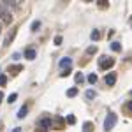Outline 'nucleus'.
Masks as SVG:
<instances>
[{
    "mask_svg": "<svg viewBox=\"0 0 132 132\" xmlns=\"http://www.w3.org/2000/svg\"><path fill=\"white\" fill-rule=\"evenodd\" d=\"M113 65H114V58H111V56H101L99 58V69L101 71H108V69H111Z\"/></svg>",
    "mask_w": 132,
    "mask_h": 132,
    "instance_id": "obj_1",
    "label": "nucleus"
},
{
    "mask_svg": "<svg viewBox=\"0 0 132 132\" xmlns=\"http://www.w3.org/2000/svg\"><path fill=\"white\" fill-rule=\"evenodd\" d=\"M63 122H65V120H63L62 116L53 118V125H55V129H56V130H62V129H63Z\"/></svg>",
    "mask_w": 132,
    "mask_h": 132,
    "instance_id": "obj_5",
    "label": "nucleus"
},
{
    "mask_svg": "<svg viewBox=\"0 0 132 132\" xmlns=\"http://www.w3.org/2000/svg\"><path fill=\"white\" fill-rule=\"evenodd\" d=\"M4 101V93H2V92H0V102Z\"/></svg>",
    "mask_w": 132,
    "mask_h": 132,
    "instance_id": "obj_29",
    "label": "nucleus"
},
{
    "mask_svg": "<svg viewBox=\"0 0 132 132\" xmlns=\"http://www.w3.org/2000/svg\"><path fill=\"white\" fill-rule=\"evenodd\" d=\"M12 132H21V129H14V130H12Z\"/></svg>",
    "mask_w": 132,
    "mask_h": 132,
    "instance_id": "obj_31",
    "label": "nucleus"
},
{
    "mask_svg": "<svg viewBox=\"0 0 132 132\" xmlns=\"http://www.w3.org/2000/svg\"><path fill=\"white\" fill-rule=\"evenodd\" d=\"M83 132H93V123L92 122H85L83 123Z\"/></svg>",
    "mask_w": 132,
    "mask_h": 132,
    "instance_id": "obj_13",
    "label": "nucleus"
},
{
    "mask_svg": "<svg viewBox=\"0 0 132 132\" xmlns=\"http://www.w3.org/2000/svg\"><path fill=\"white\" fill-rule=\"evenodd\" d=\"M16 34H18V28H14V30H11V34H7V37H5V41H4V46H9L12 39L16 37Z\"/></svg>",
    "mask_w": 132,
    "mask_h": 132,
    "instance_id": "obj_6",
    "label": "nucleus"
},
{
    "mask_svg": "<svg viewBox=\"0 0 132 132\" xmlns=\"http://www.w3.org/2000/svg\"><path fill=\"white\" fill-rule=\"evenodd\" d=\"M86 53H88V55H93V53H97V46H90V48L86 50Z\"/></svg>",
    "mask_w": 132,
    "mask_h": 132,
    "instance_id": "obj_23",
    "label": "nucleus"
},
{
    "mask_svg": "<svg viewBox=\"0 0 132 132\" xmlns=\"http://www.w3.org/2000/svg\"><path fill=\"white\" fill-rule=\"evenodd\" d=\"M39 27H41V21L35 20L34 23H32V32H37V28H39Z\"/></svg>",
    "mask_w": 132,
    "mask_h": 132,
    "instance_id": "obj_17",
    "label": "nucleus"
},
{
    "mask_svg": "<svg viewBox=\"0 0 132 132\" xmlns=\"http://www.w3.org/2000/svg\"><path fill=\"white\" fill-rule=\"evenodd\" d=\"M90 37H92V41H99V39H101V32H99V30H93L90 34Z\"/></svg>",
    "mask_w": 132,
    "mask_h": 132,
    "instance_id": "obj_15",
    "label": "nucleus"
},
{
    "mask_svg": "<svg viewBox=\"0 0 132 132\" xmlns=\"http://www.w3.org/2000/svg\"><path fill=\"white\" fill-rule=\"evenodd\" d=\"M0 32H2V27H0Z\"/></svg>",
    "mask_w": 132,
    "mask_h": 132,
    "instance_id": "obj_32",
    "label": "nucleus"
},
{
    "mask_svg": "<svg viewBox=\"0 0 132 132\" xmlns=\"http://www.w3.org/2000/svg\"><path fill=\"white\" fill-rule=\"evenodd\" d=\"M67 76H71V67H69V69H65V71L60 74V78H67Z\"/></svg>",
    "mask_w": 132,
    "mask_h": 132,
    "instance_id": "obj_24",
    "label": "nucleus"
},
{
    "mask_svg": "<svg viewBox=\"0 0 132 132\" xmlns=\"http://www.w3.org/2000/svg\"><path fill=\"white\" fill-rule=\"evenodd\" d=\"M108 5H109V4H108L106 0H99V7H101V9H104V7H108Z\"/></svg>",
    "mask_w": 132,
    "mask_h": 132,
    "instance_id": "obj_26",
    "label": "nucleus"
},
{
    "mask_svg": "<svg viewBox=\"0 0 132 132\" xmlns=\"http://www.w3.org/2000/svg\"><path fill=\"white\" fill-rule=\"evenodd\" d=\"M130 25H132V20H130Z\"/></svg>",
    "mask_w": 132,
    "mask_h": 132,
    "instance_id": "obj_33",
    "label": "nucleus"
},
{
    "mask_svg": "<svg viewBox=\"0 0 132 132\" xmlns=\"http://www.w3.org/2000/svg\"><path fill=\"white\" fill-rule=\"evenodd\" d=\"M16 99H18V95H16V93H11V95H9V102H11V104L16 101Z\"/></svg>",
    "mask_w": 132,
    "mask_h": 132,
    "instance_id": "obj_27",
    "label": "nucleus"
},
{
    "mask_svg": "<svg viewBox=\"0 0 132 132\" xmlns=\"http://www.w3.org/2000/svg\"><path fill=\"white\" fill-rule=\"evenodd\" d=\"M76 81H78V83H83V81H85V76H83L81 72H78V74H76Z\"/></svg>",
    "mask_w": 132,
    "mask_h": 132,
    "instance_id": "obj_20",
    "label": "nucleus"
},
{
    "mask_svg": "<svg viewBox=\"0 0 132 132\" xmlns=\"http://www.w3.org/2000/svg\"><path fill=\"white\" fill-rule=\"evenodd\" d=\"M0 18L5 21L7 25H11V23H12V14H11V11H9V9H5L2 4H0Z\"/></svg>",
    "mask_w": 132,
    "mask_h": 132,
    "instance_id": "obj_3",
    "label": "nucleus"
},
{
    "mask_svg": "<svg viewBox=\"0 0 132 132\" xmlns=\"http://www.w3.org/2000/svg\"><path fill=\"white\" fill-rule=\"evenodd\" d=\"M104 81H106L108 86H113V85L116 83V74H114V72H109V74L106 76V79H104Z\"/></svg>",
    "mask_w": 132,
    "mask_h": 132,
    "instance_id": "obj_4",
    "label": "nucleus"
},
{
    "mask_svg": "<svg viewBox=\"0 0 132 132\" xmlns=\"http://www.w3.org/2000/svg\"><path fill=\"white\" fill-rule=\"evenodd\" d=\"M76 93H78V88H71V90L67 92V97H74Z\"/></svg>",
    "mask_w": 132,
    "mask_h": 132,
    "instance_id": "obj_22",
    "label": "nucleus"
},
{
    "mask_svg": "<svg viewBox=\"0 0 132 132\" xmlns=\"http://www.w3.org/2000/svg\"><path fill=\"white\" fill-rule=\"evenodd\" d=\"M41 125H42V129H44V130H48V129L53 127V120H51V118H42Z\"/></svg>",
    "mask_w": 132,
    "mask_h": 132,
    "instance_id": "obj_8",
    "label": "nucleus"
},
{
    "mask_svg": "<svg viewBox=\"0 0 132 132\" xmlns=\"http://www.w3.org/2000/svg\"><path fill=\"white\" fill-rule=\"evenodd\" d=\"M116 122H118V116H116L114 113H109V114L106 116V120H104V129H106V130H111L113 127L116 125Z\"/></svg>",
    "mask_w": 132,
    "mask_h": 132,
    "instance_id": "obj_2",
    "label": "nucleus"
},
{
    "mask_svg": "<svg viewBox=\"0 0 132 132\" xmlns=\"http://www.w3.org/2000/svg\"><path fill=\"white\" fill-rule=\"evenodd\" d=\"M71 58H67V56H65V58H62L60 60V67L62 69H69V67H71Z\"/></svg>",
    "mask_w": 132,
    "mask_h": 132,
    "instance_id": "obj_10",
    "label": "nucleus"
},
{
    "mask_svg": "<svg viewBox=\"0 0 132 132\" xmlns=\"http://www.w3.org/2000/svg\"><path fill=\"white\" fill-rule=\"evenodd\" d=\"M21 71H23V65H11V67H9V72L12 74V76H16V74H20Z\"/></svg>",
    "mask_w": 132,
    "mask_h": 132,
    "instance_id": "obj_9",
    "label": "nucleus"
},
{
    "mask_svg": "<svg viewBox=\"0 0 132 132\" xmlns=\"http://www.w3.org/2000/svg\"><path fill=\"white\" fill-rule=\"evenodd\" d=\"M111 50H113V51H120V50H122L120 42H113V44H111Z\"/></svg>",
    "mask_w": 132,
    "mask_h": 132,
    "instance_id": "obj_19",
    "label": "nucleus"
},
{
    "mask_svg": "<svg viewBox=\"0 0 132 132\" xmlns=\"http://www.w3.org/2000/svg\"><path fill=\"white\" fill-rule=\"evenodd\" d=\"M25 58H28V60H34V58H35V50H34V48H28V50L25 51Z\"/></svg>",
    "mask_w": 132,
    "mask_h": 132,
    "instance_id": "obj_11",
    "label": "nucleus"
},
{
    "mask_svg": "<svg viewBox=\"0 0 132 132\" xmlns=\"http://www.w3.org/2000/svg\"><path fill=\"white\" fill-rule=\"evenodd\" d=\"M27 113H28V106H23L20 111H18V118H25V116H27Z\"/></svg>",
    "mask_w": 132,
    "mask_h": 132,
    "instance_id": "obj_14",
    "label": "nucleus"
},
{
    "mask_svg": "<svg viewBox=\"0 0 132 132\" xmlns=\"http://www.w3.org/2000/svg\"><path fill=\"white\" fill-rule=\"evenodd\" d=\"M123 113L129 114V116H132V101H129L125 106H123Z\"/></svg>",
    "mask_w": 132,
    "mask_h": 132,
    "instance_id": "obj_12",
    "label": "nucleus"
},
{
    "mask_svg": "<svg viewBox=\"0 0 132 132\" xmlns=\"http://www.w3.org/2000/svg\"><path fill=\"white\" fill-rule=\"evenodd\" d=\"M67 123H69V125H74V123H76V116H74V114H69V116H67Z\"/></svg>",
    "mask_w": 132,
    "mask_h": 132,
    "instance_id": "obj_18",
    "label": "nucleus"
},
{
    "mask_svg": "<svg viewBox=\"0 0 132 132\" xmlns=\"http://www.w3.org/2000/svg\"><path fill=\"white\" fill-rule=\"evenodd\" d=\"M2 5H4L5 9H9V7H20V2H18V0H4Z\"/></svg>",
    "mask_w": 132,
    "mask_h": 132,
    "instance_id": "obj_7",
    "label": "nucleus"
},
{
    "mask_svg": "<svg viewBox=\"0 0 132 132\" xmlns=\"http://www.w3.org/2000/svg\"><path fill=\"white\" fill-rule=\"evenodd\" d=\"M55 44H56V46H60V44H62V37H60V35L55 37Z\"/></svg>",
    "mask_w": 132,
    "mask_h": 132,
    "instance_id": "obj_28",
    "label": "nucleus"
},
{
    "mask_svg": "<svg viewBox=\"0 0 132 132\" xmlns=\"http://www.w3.org/2000/svg\"><path fill=\"white\" fill-rule=\"evenodd\" d=\"M35 132H48V130H44V129H37Z\"/></svg>",
    "mask_w": 132,
    "mask_h": 132,
    "instance_id": "obj_30",
    "label": "nucleus"
},
{
    "mask_svg": "<svg viewBox=\"0 0 132 132\" xmlns=\"http://www.w3.org/2000/svg\"><path fill=\"white\" fill-rule=\"evenodd\" d=\"M95 95H97V93H95L93 90H88V92H86V99H95Z\"/></svg>",
    "mask_w": 132,
    "mask_h": 132,
    "instance_id": "obj_21",
    "label": "nucleus"
},
{
    "mask_svg": "<svg viewBox=\"0 0 132 132\" xmlns=\"http://www.w3.org/2000/svg\"><path fill=\"white\" fill-rule=\"evenodd\" d=\"M5 83H7V76H4V74H2V76H0V86H4Z\"/></svg>",
    "mask_w": 132,
    "mask_h": 132,
    "instance_id": "obj_25",
    "label": "nucleus"
},
{
    "mask_svg": "<svg viewBox=\"0 0 132 132\" xmlns=\"http://www.w3.org/2000/svg\"><path fill=\"white\" fill-rule=\"evenodd\" d=\"M88 83H90V85H95V83H97V74H90V76H88Z\"/></svg>",
    "mask_w": 132,
    "mask_h": 132,
    "instance_id": "obj_16",
    "label": "nucleus"
}]
</instances>
